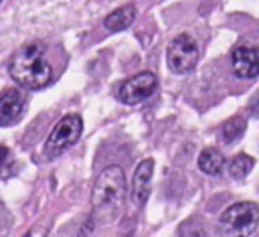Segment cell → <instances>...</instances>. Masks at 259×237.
Instances as JSON below:
<instances>
[{
    "instance_id": "obj_5",
    "label": "cell",
    "mask_w": 259,
    "mask_h": 237,
    "mask_svg": "<svg viewBox=\"0 0 259 237\" xmlns=\"http://www.w3.org/2000/svg\"><path fill=\"white\" fill-rule=\"evenodd\" d=\"M166 63L172 73H178V75L190 73L194 69V65L198 63L196 41L190 34H178L176 38H172V43L168 45Z\"/></svg>"
},
{
    "instance_id": "obj_2",
    "label": "cell",
    "mask_w": 259,
    "mask_h": 237,
    "mask_svg": "<svg viewBox=\"0 0 259 237\" xmlns=\"http://www.w3.org/2000/svg\"><path fill=\"white\" fill-rule=\"evenodd\" d=\"M8 73L16 81V85L30 91L47 87L53 79V69L45 57L42 45L38 43L24 45L22 49H18L10 59Z\"/></svg>"
},
{
    "instance_id": "obj_8",
    "label": "cell",
    "mask_w": 259,
    "mask_h": 237,
    "mask_svg": "<svg viewBox=\"0 0 259 237\" xmlns=\"http://www.w3.org/2000/svg\"><path fill=\"white\" fill-rule=\"evenodd\" d=\"M152 174H154L152 158H146L136 166L134 176H132V188H130V196H132L134 205H138V207L146 205L150 190H152Z\"/></svg>"
},
{
    "instance_id": "obj_10",
    "label": "cell",
    "mask_w": 259,
    "mask_h": 237,
    "mask_svg": "<svg viewBox=\"0 0 259 237\" xmlns=\"http://www.w3.org/2000/svg\"><path fill=\"white\" fill-rule=\"evenodd\" d=\"M136 6L134 4H125V6H119L117 10H113L111 14L105 16L103 20V26L111 32H119V30H125L134 20H136Z\"/></svg>"
},
{
    "instance_id": "obj_11",
    "label": "cell",
    "mask_w": 259,
    "mask_h": 237,
    "mask_svg": "<svg viewBox=\"0 0 259 237\" xmlns=\"http://www.w3.org/2000/svg\"><path fill=\"white\" fill-rule=\"evenodd\" d=\"M198 168L204 174H210V176L221 174L223 168H225V156H223V152H219L217 148L202 150L200 156H198Z\"/></svg>"
},
{
    "instance_id": "obj_15",
    "label": "cell",
    "mask_w": 259,
    "mask_h": 237,
    "mask_svg": "<svg viewBox=\"0 0 259 237\" xmlns=\"http://www.w3.org/2000/svg\"><path fill=\"white\" fill-rule=\"evenodd\" d=\"M251 109L255 111V115H259V95H257V97H255V101L251 103Z\"/></svg>"
},
{
    "instance_id": "obj_1",
    "label": "cell",
    "mask_w": 259,
    "mask_h": 237,
    "mask_svg": "<svg viewBox=\"0 0 259 237\" xmlns=\"http://www.w3.org/2000/svg\"><path fill=\"white\" fill-rule=\"evenodd\" d=\"M127 196V182L125 174L119 166H107L97 176L93 190H91V207L99 221L115 219L125 203Z\"/></svg>"
},
{
    "instance_id": "obj_7",
    "label": "cell",
    "mask_w": 259,
    "mask_h": 237,
    "mask_svg": "<svg viewBox=\"0 0 259 237\" xmlns=\"http://www.w3.org/2000/svg\"><path fill=\"white\" fill-rule=\"evenodd\" d=\"M26 109V99L24 93L16 87H8L0 93V126H14L20 122L22 113Z\"/></svg>"
},
{
    "instance_id": "obj_12",
    "label": "cell",
    "mask_w": 259,
    "mask_h": 237,
    "mask_svg": "<svg viewBox=\"0 0 259 237\" xmlns=\"http://www.w3.org/2000/svg\"><path fill=\"white\" fill-rule=\"evenodd\" d=\"M245 130H247L245 117H241V115L229 117V120L221 126V140H223L225 144H233V142H237V140L243 138Z\"/></svg>"
},
{
    "instance_id": "obj_3",
    "label": "cell",
    "mask_w": 259,
    "mask_h": 237,
    "mask_svg": "<svg viewBox=\"0 0 259 237\" xmlns=\"http://www.w3.org/2000/svg\"><path fill=\"white\" fill-rule=\"evenodd\" d=\"M221 231L227 235H251L259 225V207L251 201L231 205L221 215Z\"/></svg>"
},
{
    "instance_id": "obj_9",
    "label": "cell",
    "mask_w": 259,
    "mask_h": 237,
    "mask_svg": "<svg viewBox=\"0 0 259 237\" xmlns=\"http://www.w3.org/2000/svg\"><path fill=\"white\" fill-rule=\"evenodd\" d=\"M233 71L241 79H253L259 75V47H237L231 55Z\"/></svg>"
},
{
    "instance_id": "obj_16",
    "label": "cell",
    "mask_w": 259,
    "mask_h": 237,
    "mask_svg": "<svg viewBox=\"0 0 259 237\" xmlns=\"http://www.w3.org/2000/svg\"><path fill=\"white\" fill-rule=\"evenodd\" d=\"M0 2H2V0H0Z\"/></svg>"
},
{
    "instance_id": "obj_13",
    "label": "cell",
    "mask_w": 259,
    "mask_h": 237,
    "mask_svg": "<svg viewBox=\"0 0 259 237\" xmlns=\"http://www.w3.org/2000/svg\"><path fill=\"white\" fill-rule=\"evenodd\" d=\"M253 166H255V158H251L247 154H237L229 162V174H231V178L241 180V178H245L253 170Z\"/></svg>"
},
{
    "instance_id": "obj_6",
    "label": "cell",
    "mask_w": 259,
    "mask_h": 237,
    "mask_svg": "<svg viewBox=\"0 0 259 237\" xmlns=\"http://www.w3.org/2000/svg\"><path fill=\"white\" fill-rule=\"evenodd\" d=\"M158 87V79L154 73L150 71H142V73H136L134 77L125 79L119 83L117 87V99L121 103H127V105H136V103H142L146 101Z\"/></svg>"
},
{
    "instance_id": "obj_14",
    "label": "cell",
    "mask_w": 259,
    "mask_h": 237,
    "mask_svg": "<svg viewBox=\"0 0 259 237\" xmlns=\"http://www.w3.org/2000/svg\"><path fill=\"white\" fill-rule=\"evenodd\" d=\"M6 156H8V148H6V146H0V166H2V162L6 160Z\"/></svg>"
},
{
    "instance_id": "obj_4",
    "label": "cell",
    "mask_w": 259,
    "mask_h": 237,
    "mask_svg": "<svg viewBox=\"0 0 259 237\" xmlns=\"http://www.w3.org/2000/svg\"><path fill=\"white\" fill-rule=\"evenodd\" d=\"M81 130H83V122L77 113H69V115L61 117L57 122V126L53 128V132L49 134V138L45 142V148H42V154L49 160L59 158L67 148H71L79 140Z\"/></svg>"
}]
</instances>
